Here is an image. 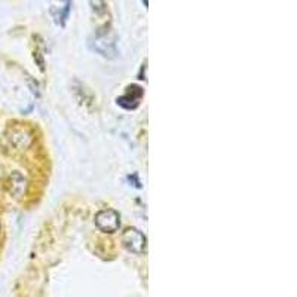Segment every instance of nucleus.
Masks as SVG:
<instances>
[{
  "mask_svg": "<svg viewBox=\"0 0 297 297\" xmlns=\"http://www.w3.org/2000/svg\"><path fill=\"white\" fill-rule=\"evenodd\" d=\"M89 3H91L92 11H94L97 15L106 14V11H107V3H106V0H89Z\"/></svg>",
  "mask_w": 297,
  "mask_h": 297,
  "instance_id": "obj_7",
  "label": "nucleus"
},
{
  "mask_svg": "<svg viewBox=\"0 0 297 297\" xmlns=\"http://www.w3.org/2000/svg\"><path fill=\"white\" fill-rule=\"evenodd\" d=\"M144 6H146V8L149 6V2H147V0H144Z\"/></svg>",
  "mask_w": 297,
  "mask_h": 297,
  "instance_id": "obj_9",
  "label": "nucleus"
},
{
  "mask_svg": "<svg viewBox=\"0 0 297 297\" xmlns=\"http://www.w3.org/2000/svg\"><path fill=\"white\" fill-rule=\"evenodd\" d=\"M11 141L14 146H17L18 149H27L32 143V137L27 131L24 129H15L12 131V135H11Z\"/></svg>",
  "mask_w": 297,
  "mask_h": 297,
  "instance_id": "obj_6",
  "label": "nucleus"
},
{
  "mask_svg": "<svg viewBox=\"0 0 297 297\" xmlns=\"http://www.w3.org/2000/svg\"><path fill=\"white\" fill-rule=\"evenodd\" d=\"M144 95V91L137 85H131L127 88V92L122 97H118L116 103L118 106L127 109V110H134L140 106V101Z\"/></svg>",
  "mask_w": 297,
  "mask_h": 297,
  "instance_id": "obj_3",
  "label": "nucleus"
},
{
  "mask_svg": "<svg viewBox=\"0 0 297 297\" xmlns=\"http://www.w3.org/2000/svg\"><path fill=\"white\" fill-rule=\"evenodd\" d=\"M95 226L104 233H115L121 227V215L112 208L101 210L95 215Z\"/></svg>",
  "mask_w": 297,
  "mask_h": 297,
  "instance_id": "obj_2",
  "label": "nucleus"
},
{
  "mask_svg": "<svg viewBox=\"0 0 297 297\" xmlns=\"http://www.w3.org/2000/svg\"><path fill=\"white\" fill-rule=\"evenodd\" d=\"M107 41V35H98L97 38H95V46H94V49L98 52V54H101L103 57H107V58H113L115 55H116V48H115V42H112V41H109V42L106 43Z\"/></svg>",
  "mask_w": 297,
  "mask_h": 297,
  "instance_id": "obj_5",
  "label": "nucleus"
},
{
  "mask_svg": "<svg viewBox=\"0 0 297 297\" xmlns=\"http://www.w3.org/2000/svg\"><path fill=\"white\" fill-rule=\"evenodd\" d=\"M70 8H72V0H64V9H63V12H60V18H61L60 24L61 26L66 24V21L69 18V14H70Z\"/></svg>",
  "mask_w": 297,
  "mask_h": 297,
  "instance_id": "obj_8",
  "label": "nucleus"
},
{
  "mask_svg": "<svg viewBox=\"0 0 297 297\" xmlns=\"http://www.w3.org/2000/svg\"><path fill=\"white\" fill-rule=\"evenodd\" d=\"M27 190V180L20 172H12L9 177V192L15 198H21Z\"/></svg>",
  "mask_w": 297,
  "mask_h": 297,
  "instance_id": "obj_4",
  "label": "nucleus"
},
{
  "mask_svg": "<svg viewBox=\"0 0 297 297\" xmlns=\"http://www.w3.org/2000/svg\"><path fill=\"white\" fill-rule=\"evenodd\" d=\"M124 248L132 254H143L147 248V239L143 232L135 227H128L121 236Z\"/></svg>",
  "mask_w": 297,
  "mask_h": 297,
  "instance_id": "obj_1",
  "label": "nucleus"
}]
</instances>
